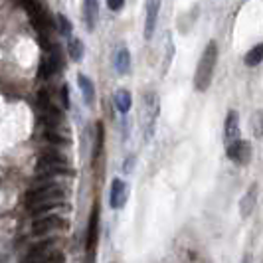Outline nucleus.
Listing matches in <instances>:
<instances>
[{
  "label": "nucleus",
  "mask_w": 263,
  "mask_h": 263,
  "mask_svg": "<svg viewBox=\"0 0 263 263\" xmlns=\"http://www.w3.org/2000/svg\"><path fill=\"white\" fill-rule=\"evenodd\" d=\"M216 62H218V44L212 40L208 46L204 48L202 58L196 66V73H194V87L196 91H206L210 87L212 78H214V69H216Z\"/></svg>",
  "instance_id": "nucleus-1"
},
{
  "label": "nucleus",
  "mask_w": 263,
  "mask_h": 263,
  "mask_svg": "<svg viewBox=\"0 0 263 263\" xmlns=\"http://www.w3.org/2000/svg\"><path fill=\"white\" fill-rule=\"evenodd\" d=\"M66 198V188L62 184H53V182H42L30 188L26 192V206L32 208L42 202H50V200H64Z\"/></svg>",
  "instance_id": "nucleus-2"
},
{
  "label": "nucleus",
  "mask_w": 263,
  "mask_h": 263,
  "mask_svg": "<svg viewBox=\"0 0 263 263\" xmlns=\"http://www.w3.org/2000/svg\"><path fill=\"white\" fill-rule=\"evenodd\" d=\"M66 228L67 222L62 216L46 214V216H40L32 222V234L34 236H46V234H53V232H62Z\"/></svg>",
  "instance_id": "nucleus-3"
},
{
  "label": "nucleus",
  "mask_w": 263,
  "mask_h": 263,
  "mask_svg": "<svg viewBox=\"0 0 263 263\" xmlns=\"http://www.w3.org/2000/svg\"><path fill=\"white\" fill-rule=\"evenodd\" d=\"M251 143L248 141H243V139H239V141H234V143H230L228 145V158L230 160H234L236 164H241V166H246V164H250L251 162Z\"/></svg>",
  "instance_id": "nucleus-4"
},
{
  "label": "nucleus",
  "mask_w": 263,
  "mask_h": 263,
  "mask_svg": "<svg viewBox=\"0 0 263 263\" xmlns=\"http://www.w3.org/2000/svg\"><path fill=\"white\" fill-rule=\"evenodd\" d=\"M97 239H99V212H97V206H95L91 216H89L87 234H85V250L89 253H93L95 248H97Z\"/></svg>",
  "instance_id": "nucleus-5"
},
{
  "label": "nucleus",
  "mask_w": 263,
  "mask_h": 263,
  "mask_svg": "<svg viewBox=\"0 0 263 263\" xmlns=\"http://www.w3.org/2000/svg\"><path fill=\"white\" fill-rule=\"evenodd\" d=\"M160 10V0H146V16H145V40H151L155 34Z\"/></svg>",
  "instance_id": "nucleus-6"
},
{
  "label": "nucleus",
  "mask_w": 263,
  "mask_h": 263,
  "mask_svg": "<svg viewBox=\"0 0 263 263\" xmlns=\"http://www.w3.org/2000/svg\"><path fill=\"white\" fill-rule=\"evenodd\" d=\"M224 133H226V143L228 145L234 143V141H239V137H241V131H239V115H237V111H234V109H230L228 115H226Z\"/></svg>",
  "instance_id": "nucleus-7"
},
{
  "label": "nucleus",
  "mask_w": 263,
  "mask_h": 263,
  "mask_svg": "<svg viewBox=\"0 0 263 263\" xmlns=\"http://www.w3.org/2000/svg\"><path fill=\"white\" fill-rule=\"evenodd\" d=\"M48 166H69L67 158L58 151H44L38 157L36 168H48Z\"/></svg>",
  "instance_id": "nucleus-8"
},
{
  "label": "nucleus",
  "mask_w": 263,
  "mask_h": 263,
  "mask_svg": "<svg viewBox=\"0 0 263 263\" xmlns=\"http://www.w3.org/2000/svg\"><path fill=\"white\" fill-rule=\"evenodd\" d=\"M109 198H111V208H115V210L123 208L125 202H127V184L123 180L115 178L113 184H111V194H109Z\"/></svg>",
  "instance_id": "nucleus-9"
},
{
  "label": "nucleus",
  "mask_w": 263,
  "mask_h": 263,
  "mask_svg": "<svg viewBox=\"0 0 263 263\" xmlns=\"http://www.w3.org/2000/svg\"><path fill=\"white\" fill-rule=\"evenodd\" d=\"M255 202H257V184L253 182V184L250 186V190L243 194L241 202H239V214H241V218H248L251 212H253Z\"/></svg>",
  "instance_id": "nucleus-10"
},
{
  "label": "nucleus",
  "mask_w": 263,
  "mask_h": 263,
  "mask_svg": "<svg viewBox=\"0 0 263 263\" xmlns=\"http://www.w3.org/2000/svg\"><path fill=\"white\" fill-rule=\"evenodd\" d=\"M83 20L89 30H95L99 20V2L97 0H85L83 2Z\"/></svg>",
  "instance_id": "nucleus-11"
},
{
  "label": "nucleus",
  "mask_w": 263,
  "mask_h": 263,
  "mask_svg": "<svg viewBox=\"0 0 263 263\" xmlns=\"http://www.w3.org/2000/svg\"><path fill=\"white\" fill-rule=\"evenodd\" d=\"M66 208V202L64 200H50V202H42V204H36L32 206L30 212L38 218V216H46V214H53L58 210H64Z\"/></svg>",
  "instance_id": "nucleus-12"
},
{
  "label": "nucleus",
  "mask_w": 263,
  "mask_h": 263,
  "mask_svg": "<svg viewBox=\"0 0 263 263\" xmlns=\"http://www.w3.org/2000/svg\"><path fill=\"white\" fill-rule=\"evenodd\" d=\"M78 83H79V89H81V95H83V99H85V103L87 105H93V101H95V87H93V81L87 76H79L78 78Z\"/></svg>",
  "instance_id": "nucleus-13"
},
{
  "label": "nucleus",
  "mask_w": 263,
  "mask_h": 263,
  "mask_svg": "<svg viewBox=\"0 0 263 263\" xmlns=\"http://www.w3.org/2000/svg\"><path fill=\"white\" fill-rule=\"evenodd\" d=\"M115 67H117L119 73H129V69H131V53L127 48H121L117 53H115Z\"/></svg>",
  "instance_id": "nucleus-14"
},
{
  "label": "nucleus",
  "mask_w": 263,
  "mask_h": 263,
  "mask_svg": "<svg viewBox=\"0 0 263 263\" xmlns=\"http://www.w3.org/2000/svg\"><path fill=\"white\" fill-rule=\"evenodd\" d=\"M42 137H44V141H48L50 145L53 146H66L69 145V139L64 137V135H60V133L55 131V127H48L46 131L42 133Z\"/></svg>",
  "instance_id": "nucleus-15"
},
{
  "label": "nucleus",
  "mask_w": 263,
  "mask_h": 263,
  "mask_svg": "<svg viewBox=\"0 0 263 263\" xmlns=\"http://www.w3.org/2000/svg\"><path fill=\"white\" fill-rule=\"evenodd\" d=\"M73 174L69 166H48V168H36V176L40 178H52V176H67Z\"/></svg>",
  "instance_id": "nucleus-16"
},
{
  "label": "nucleus",
  "mask_w": 263,
  "mask_h": 263,
  "mask_svg": "<svg viewBox=\"0 0 263 263\" xmlns=\"http://www.w3.org/2000/svg\"><path fill=\"white\" fill-rule=\"evenodd\" d=\"M261 62H263V44H257V46H253L250 52L246 53L243 64L248 67H255V66H259Z\"/></svg>",
  "instance_id": "nucleus-17"
},
{
  "label": "nucleus",
  "mask_w": 263,
  "mask_h": 263,
  "mask_svg": "<svg viewBox=\"0 0 263 263\" xmlns=\"http://www.w3.org/2000/svg\"><path fill=\"white\" fill-rule=\"evenodd\" d=\"M115 105L121 113H129V109L133 105V99H131V93L127 91V89H119L115 93Z\"/></svg>",
  "instance_id": "nucleus-18"
},
{
  "label": "nucleus",
  "mask_w": 263,
  "mask_h": 263,
  "mask_svg": "<svg viewBox=\"0 0 263 263\" xmlns=\"http://www.w3.org/2000/svg\"><path fill=\"white\" fill-rule=\"evenodd\" d=\"M251 133L255 139H261L263 137V109H257L253 115H251Z\"/></svg>",
  "instance_id": "nucleus-19"
},
{
  "label": "nucleus",
  "mask_w": 263,
  "mask_h": 263,
  "mask_svg": "<svg viewBox=\"0 0 263 263\" xmlns=\"http://www.w3.org/2000/svg\"><path fill=\"white\" fill-rule=\"evenodd\" d=\"M69 58L73 60V62H79L81 58H83V44H81V40L78 38H71L69 40Z\"/></svg>",
  "instance_id": "nucleus-20"
},
{
  "label": "nucleus",
  "mask_w": 263,
  "mask_h": 263,
  "mask_svg": "<svg viewBox=\"0 0 263 263\" xmlns=\"http://www.w3.org/2000/svg\"><path fill=\"white\" fill-rule=\"evenodd\" d=\"M103 148V125L97 123V135H95V148H93V160H97Z\"/></svg>",
  "instance_id": "nucleus-21"
},
{
  "label": "nucleus",
  "mask_w": 263,
  "mask_h": 263,
  "mask_svg": "<svg viewBox=\"0 0 263 263\" xmlns=\"http://www.w3.org/2000/svg\"><path fill=\"white\" fill-rule=\"evenodd\" d=\"M58 24H60V34H62V36H69V34H71V30H73V28H71V22L67 20L64 14H58Z\"/></svg>",
  "instance_id": "nucleus-22"
},
{
  "label": "nucleus",
  "mask_w": 263,
  "mask_h": 263,
  "mask_svg": "<svg viewBox=\"0 0 263 263\" xmlns=\"http://www.w3.org/2000/svg\"><path fill=\"white\" fill-rule=\"evenodd\" d=\"M123 4H125V0H107V6H109V10H113V12H117L123 8Z\"/></svg>",
  "instance_id": "nucleus-23"
},
{
  "label": "nucleus",
  "mask_w": 263,
  "mask_h": 263,
  "mask_svg": "<svg viewBox=\"0 0 263 263\" xmlns=\"http://www.w3.org/2000/svg\"><path fill=\"white\" fill-rule=\"evenodd\" d=\"M62 101H64V107H69V93H67V85L62 87Z\"/></svg>",
  "instance_id": "nucleus-24"
},
{
  "label": "nucleus",
  "mask_w": 263,
  "mask_h": 263,
  "mask_svg": "<svg viewBox=\"0 0 263 263\" xmlns=\"http://www.w3.org/2000/svg\"><path fill=\"white\" fill-rule=\"evenodd\" d=\"M135 162V158L133 157H129L127 158V162H125V172H131V164Z\"/></svg>",
  "instance_id": "nucleus-25"
},
{
  "label": "nucleus",
  "mask_w": 263,
  "mask_h": 263,
  "mask_svg": "<svg viewBox=\"0 0 263 263\" xmlns=\"http://www.w3.org/2000/svg\"><path fill=\"white\" fill-rule=\"evenodd\" d=\"M250 261H251L250 253H246V255H243V261H241V263H250Z\"/></svg>",
  "instance_id": "nucleus-26"
}]
</instances>
